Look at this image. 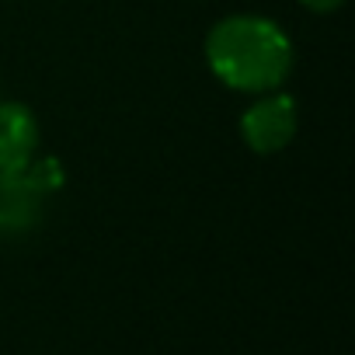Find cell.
Masks as SVG:
<instances>
[{"label":"cell","mask_w":355,"mask_h":355,"mask_svg":"<svg viewBox=\"0 0 355 355\" xmlns=\"http://www.w3.org/2000/svg\"><path fill=\"white\" fill-rule=\"evenodd\" d=\"M213 73L237 91L279 87L293 67V46L265 18H227L206 42Z\"/></svg>","instance_id":"obj_1"},{"label":"cell","mask_w":355,"mask_h":355,"mask_svg":"<svg viewBox=\"0 0 355 355\" xmlns=\"http://www.w3.org/2000/svg\"><path fill=\"white\" fill-rule=\"evenodd\" d=\"M49 192L42 189V182L32 174V167L25 171H0V234H25L39 223L42 216V199Z\"/></svg>","instance_id":"obj_2"},{"label":"cell","mask_w":355,"mask_h":355,"mask_svg":"<svg viewBox=\"0 0 355 355\" xmlns=\"http://www.w3.org/2000/svg\"><path fill=\"white\" fill-rule=\"evenodd\" d=\"M241 132H244L248 146L258 150V153L282 150L296 132V101L289 94H275L268 101H258L241 119Z\"/></svg>","instance_id":"obj_3"},{"label":"cell","mask_w":355,"mask_h":355,"mask_svg":"<svg viewBox=\"0 0 355 355\" xmlns=\"http://www.w3.org/2000/svg\"><path fill=\"white\" fill-rule=\"evenodd\" d=\"M39 146V122L25 105H0V171H25Z\"/></svg>","instance_id":"obj_4"},{"label":"cell","mask_w":355,"mask_h":355,"mask_svg":"<svg viewBox=\"0 0 355 355\" xmlns=\"http://www.w3.org/2000/svg\"><path fill=\"white\" fill-rule=\"evenodd\" d=\"M303 4H306L310 11H334L341 0H303Z\"/></svg>","instance_id":"obj_5"}]
</instances>
